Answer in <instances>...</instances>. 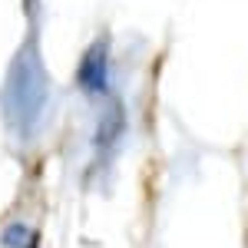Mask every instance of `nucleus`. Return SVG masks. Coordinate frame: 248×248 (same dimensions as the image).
Masks as SVG:
<instances>
[{
	"label": "nucleus",
	"mask_w": 248,
	"mask_h": 248,
	"mask_svg": "<svg viewBox=\"0 0 248 248\" xmlns=\"http://www.w3.org/2000/svg\"><path fill=\"white\" fill-rule=\"evenodd\" d=\"M46 103H50L46 70L40 63L37 46L27 43L14 57L10 73H7V86H3V116H7L10 129L20 139H33L40 133Z\"/></svg>",
	"instance_id": "f257e3e1"
},
{
	"label": "nucleus",
	"mask_w": 248,
	"mask_h": 248,
	"mask_svg": "<svg viewBox=\"0 0 248 248\" xmlns=\"http://www.w3.org/2000/svg\"><path fill=\"white\" fill-rule=\"evenodd\" d=\"M123 133H126V109L116 99H109L103 116H99V126H96V133H93V166L96 169H106L113 162Z\"/></svg>",
	"instance_id": "f03ea898"
},
{
	"label": "nucleus",
	"mask_w": 248,
	"mask_h": 248,
	"mask_svg": "<svg viewBox=\"0 0 248 248\" xmlns=\"http://www.w3.org/2000/svg\"><path fill=\"white\" fill-rule=\"evenodd\" d=\"M77 86L93 99L109 93V46L103 40L83 53V60L77 66Z\"/></svg>",
	"instance_id": "7ed1b4c3"
},
{
	"label": "nucleus",
	"mask_w": 248,
	"mask_h": 248,
	"mask_svg": "<svg viewBox=\"0 0 248 248\" xmlns=\"http://www.w3.org/2000/svg\"><path fill=\"white\" fill-rule=\"evenodd\" d=\"M3 242L10 248H37V232H30L27 225H10L3 232Z\"/></svg>",
	"instance_id": "20e7f679"
},
{
	"label": "nucleus",
	"mask_w": 248,
	"mask_h": 248,
	"mask_svg": "<svg viewBox=\"0 0 248 248\" xmlns=\"http://www.w3.org/2000/svg\"><path fill=\"white\" fill-rule=\"evenodd\" d=\"M27 3H30V7H33V3H37V0H27Z\"/></svg>",
	"instance_id": "39448f33"
}]
</instances>
